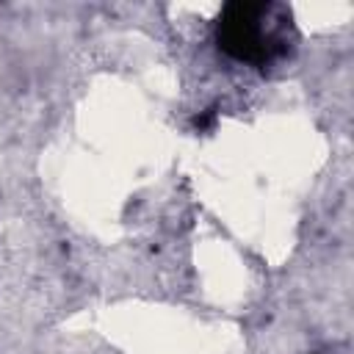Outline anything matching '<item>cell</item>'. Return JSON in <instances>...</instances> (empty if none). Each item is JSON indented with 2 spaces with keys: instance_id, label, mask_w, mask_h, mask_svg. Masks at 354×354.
Wrapping results in <instances>:
<instances>
[{
  "instance_id": "obj_1",
  "label": "cell",
  "mask_w": 354,
  "mask_h": 354,
  "mask_svg": "<svg viewBox=\"0 0 354 354\" xmlns=\"http://www.w3.org/2000/svg\"><path fill=\"white\" fill-rule=\"evenodd\" d=\"M216 47L260 72L293 55L299 30L293 11L274 0H232L216 17Z\"/></svg>"
},
{
  "instance_id": "obj_2",
  "label": "cell",
  "mask_w": 354,
  "mask_h": 354,
  "mask_svg": "<svg viewBox=\"0 0 354 354\" xmlns=\"http://www.w3.org/2000/svg\"><path fill=\"white\" fill-rule=\"evenodd\" d=\"M213 119H216V111L210 108L207 113H202V116H196V119H194V127H196V130H207V127L213 124Z\"/></svg>"
}]
</instances>
